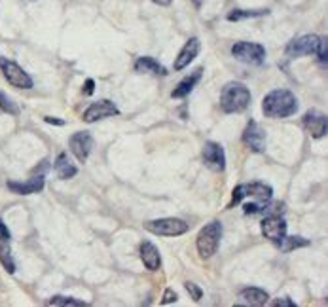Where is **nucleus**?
Instances as JSON below:
<instances>
[{
  "instance_id": "nucleus-10",
  "label": "nucleus",
  "mask_w": 328,
  "mask_h": 307,
  "mask_svg": "<svg viewBox=\"0 0 328 307\" xmlns=\"http://www.w3.org/2000/svg\"><path fill=\"white\" fill-rule=\"evenodd\" d=\"M120 114V108L116 107L114 103L110 99H101L97 103H93L84 110V122L87 123H95L99 120H105V118H112V116Z\"/></svg>"
},
{
  "instance_id": "nucleus-30",
  "label": "nucleus",
  "mask_w": 328,
  "mask_h": 307,
  "mask_svg": "<svg viewBox=\"0 0 328 307\" xmlns=\"http://www.w3.org/2000/svg\"><path fill=\"white\" fill-rule=\"evenodd\" d=\"M271 305L273 307H296V303H294L290 298H277V300L271 301Z\"/></svg>"
},
{
  "instance_id": "nucleus-14",
  "label": "nucleus",
  "mask_w": 328,
  "mask_h": 307,
  "mask_svg": "<svg viewBox=\"0 0 328 307\" xmlns=\"http://www.w3.org/2000/svg\"><path fill=\"white\" fill-rule=\"evenodd\" d=\"M69 146H71V152L74 154V157L84 163L93 150L91 133H89V131H78V133L71 135V139H69Z\"/></svg>"
},
{
  "instance_id": "nucleus-35",
  "label": "nucleus",
  "mask_w": 328,
  "mask_h": 307,
  "mask_svg": "<svg viewBox=\"0 0 328 307\" xmlns=\"http://www.w3.org/2000/svg\"><path fill=\"white\" fill-rule=\"evenodd\" d=\"M192 4L195 8H201V6H203V0H192Z\"/></svg>"
},
{
  "instance_id": "nucleus-9",
  "label": "nucleus",
  "mask_w": 328,
  "mask_h": 307,
  "mask_svg": "<svg viewBox=\"0 0 328 307\" xmlns=\"http://www.w3.org/2000/svg\"><path fill=\"white\" fill-rule=\"evenodd\" d=\"M260 229L262 235L277 247L286 235V222L281 215H266L264 220L260 222Z\"/></svg>"
},
{
  "instance_id": "nucleus-23",
  "label": "nucleus",
  "mask_w": 328,
  "mask_h": 307,
  "mask_svg": "<svg viewBox=\"0 0 328 307\" xmlns=\"http://www.w3.org/2000/svg\"><path fill=\"white\" fill-rule=\"evenodd\" d=\"M270 10L266 8H260V10H232L228 14V21H243V19H250V17H262V15H268Z\"/></svg>"
},
{
  "instance_id": "nucleus-3",
  "label": "nucleus",
  "mask_w": 328,
  "mask_h": 307,
  "mask_svg": "<svg viewBox=\"0 0 328 307\" xmlns=\"http://www.w3.org/2000/svg\"><path fill=\"white\" fill-rule=\"evenodd\" d=\"M252 100L250 89L241 82H229L220 91V110L226 114H236L247 110Z\"/></svg>"
},
{
  "instance_id": "nucleus-2",
  "label": "nucleus",
  "mask_w": 328,
  "mask_h": 307,
  "mask_svg": "<svg viewBox=\"0 0 328 307\" xmlns=\"http://www.w3.org/2000/svg\"><path fill=\"white\" fill-rule=\"evenodd\" d=\"M262 110L268 118H288V116L296 114L298 99L288 89H273L264 97Z\"/></svg>"
},
{
  "instance_id": "nucleus-33",
  "label": "nucleus",
  "mask_w": 328,
  "mask_h": 307,
  "mask_svg": "<svg viewBox=\"0 0 328 307\" xmlns=\"http://www.w3.org/2000/svg\"><path fill=\"white\" fill-rule=\"evenodd\" d=\"M44 122L51 123V125H64L63 120H59V118H50V116H46V118H44Z\"/></svg>"
},
{
  "instance_id": "nucleus-15",
  "label": "nucleus",
  "mask_w": 328,
  "mask_h": 307,
  "mask_svg": "<svg viewBox=\"0 0 328 307\" xmlns=\"http://www.w3.org/2000/svg\"><path fill=\"white\" fill-rule=\"evenodd\" d=\"M6 186H8V190H10V192L17 193V195H30V193L42 192L44 186H46V177H44V173H38V175L30 177V179L25 180V182L8 180Z\"/></svg>"
},
{
  "instance_id": "nucleus-22",
  "label": "nucleus",
  "mask_w": 328,
  "mask_h": 307,
  "mask_svg": "<svg viewBox=\"0 0 328 307\" xmlns=\"http://www.w3.org/2000/svg\"><path fill=\"white\" fill-rule=\"evenodd\" d=\"M311 241L306 239V237L302 235H285V239L277 245L279 250H283V252H292L296 249H304V247H309Z\"/></svg>"
},
{
  "instance_id": "nucleus-6",
  "label": "nucleus",
  "mask_w": 328,
  "mask_h": 307,
  "mask_svg": "<svg viewBox=\"0 0 328 307\" xmlns=\"http://www.w3.org/2000/svg\"><path fill=\"white\" fill-rule=\"evenodd\" d=\"M0 71H2V76L8 80L10 86L17 87V89H32L35 87V82H32L29 72L23 71L21 66L12 59L0 57Z\"/></svg>"
},
{
  "instance_id": "nucleus-11",
  "label": "nucleus",
  "mask_w": 328,
  "mask_h": 307,
  "mask_svg": "<svg viewBox=\"0 0 328 307\" xmlns=\"http://www.w3.org/2000/svg\"><path fill=\"white\" fill-rule=\"evenodd\" d=\"M241 141L245 146H249L250 150L256 152V154L266 152V131L260 127V123L256 120H250L247 123V127L241 135Z\"/></svg>"
},
{
  "instance_id": "nucleus-26",
  "label": "nucleus",
  "mask_w": 328,
  "mask_h": 307,
  "mask_svg": "<svg viewBox=\"0 0 328 307\" xmlns=\"http://www.w3.org/2000/svg\"><path fill=\"white\" fill-rule=\"evenodd\" d=\"M50 305H59V307H67V305H72V307H86L87 303L82 300H76L72 296H53L50 301Z\"/></svg>"
},
{
  "instance_id": "nucleus-31",
  "label": "nucleus",
  "mask_w": 328,
  "mask_h": 307,
  "mask_svg": "<svg viewBox=\"0 0 328 307\" xmlns=\"http://www.w3.org/2000/svg\"><path fill=\"white\" fill-rule=\"evenodd\" d=\"M0 239H2V241H10V239H12V231L8 229V226L4 224L2 218H0Z\"/></svg>"
},
{
  "instance_id": "nucleus-29",
  "label": "nucleus",
  "mask_w": 328,
  "mask_h": 307,
  "mask_svg": "<svg viewBox=\"0 0 328 307\" xmlns=\"http://www.w3.org/2000/svg\"><path fill=\"white\" fill-rule=\"evenodd\" d=\"M177 300H179V296H177V292L173 290V288H167L163 292V300H161V305H169V303H177Z\"/></svg>"
},
{
  "instance_id": "nucleus-27",
  "label": "nucleus",
  "mask_w": 328,
  "mask_h": 307,
  "mask_svg": "<svg viewBox=\"0 0 328 307\" xmlns=\"http://www.w3.org/2000/svg\"><path fill=\"white\" fill-rule=\"evenodd\" d=\"M315 55H317V59H319V63L321 64L328 63V38L326 36H319V44H317Z\"/></svg>"
},
{
  "instance_id": "nucleus-13",
  "label": "nucleus",
  "mask_w": 328,
  "mask_h": 307,
  "mask_svg": "<svg viewBox=\"0 0 328 307\" xmlns=\"http://www.w3.org/2000/svg\"><path fill=\"white\" fill-rule=\"evenodd\" d=\"M302 125L313 139H322V137H326L328 131V118L326 114H322L321 110L313 108V110L306 112L304 120H302Z\"/></svg>"
},
{
  "instance_id": "nucleus-36",
  "label": "nucleus",
  "mask_w": 328,
  "mask_h": 307,
  "mask_svg": "<svg viewBox=\"0 0 328 307\" xmlns=\"http://www.w3.org/2000/svg\"><path fill=\"white\" fill-rule=\"evenodd\" d=\"M29 2H35V0H29Z\"/></svg>"
},
{
  "instance_id": "nucleus-7",
  "label": "nucleus",
  "mask_w": 328,
  "mask_h": 307,
  "mask_svg": "<svg viewBox=\"0 0 328 307\" xmlns=\"http://www.w3.org/2000/svg\"><path fill=\"white\" fill-rule=\"evenodd\" d=\"M232 55L245 64H262L266 61V48L256 42H236L232 46Z\"/></svg>"
},
{
  "instance_id": "nucleus-18",
  "label": "nucleus",
  "mask_w": 328,
  "mask_h": 307,
  "mask_svg": "<svg viewBox=\"0 0 328 307\" xmlns=\"http://www.w3.org/2000/svg\"><path fill=\"white\" fill-rule=\"evenodd\" d=\"M201 76H203V69L200 66V69H195L190 76H186L179 86L173 89L171 97L173 99H184V97H188V95L193 91V87L198 86V82L201 80Z\"/></svg>"
},
{
  "instance_id": "nucleus-5",
  "label": "nucleus",
  "mask_w": 328,
  "mask_h": 307,
  "mask_svg": "<svg viewBox=\"0 0 328 307\" xmlns=\"http://www.w3.org/2000/svg\"><path fill=\"white\" fill-rule=\"evenodd\" d=\"M144 229L154 233V235L179 237L184 235L190 229V226H188V222L180 220V218H156V220L144 222Z\"/></svg>"
},
{
  "instance_id": "nucleus-4",
  "label": "nucleus",
  "mask_w": 328,
  "mask_h": 307,
  "mask_svg": "<svg viewBox=\"0 0 328 307\" xmlns=\"http://www.w3.org/2000/svg\"><path fill=\"white\" fill-rule=\"evenodd\" d=\"M222 233H224V228H222V222L218 220L209 222L205 228H201V231L198 233L195 247L203 260L214 256V252L218 250V245H220Z\"/></svg>"
},
{
  "instance_id": "nucleus-12",
  "label": "nucleus",
  "mask_w": 328,
  "mask_h": 307,
  "mask_svg": "<svg viewBox=\"0 0 328 307\" xmlns=\"http://www.w3.org/2000/svg\"><path fill=\"white\" fill-rule=\"evenodd\" d=\"M203 163L214 173H222L226 169V152L220 144L213 141L203 144Z\"/></svg>"
},
{
  "instance_id": "nucleus-28",
  "label": "nucleus",
  "mask_w": 328,
  "mask_h": 307,
  "mask_svg": "<svg viewBox=\"0 0 328 307\" xmlns=\"http://www.w3.org/2000/svg\"><path fill=\"white\" fill-rule=\"evenodd\" d=\"M184 288L188 290V294H190V298H192L193 301H200L201 298H203V290H201V288L195 285V283H192V281H186Z\"/></svg>"
},
{
  "instance_id": "nucleus-32",
  "label": "nucleus",
  "mask_w": 328,
  "mask_h": 307,
  "mask_svg": "<svg viewBox=\"0 0 328 307\" xmlns=\"http://www.w3.org/2000/svg\"><path fill=\"white\" fill-rule=\"evenodd\" d=\"M93 91H95V80L87 78L86 86H84V95H93Z\"/></svg>"
},
{
  "instance_id": "nucleus-8",
  "label": "nucleus",
  "mask_w": 328,
  "mask_h": 307,
  "mask_svg": "<svg viewBox=\"0 0 328 307\" xmlns=\"http://www.w3.org/2000/svg\"><path fill=\"white\" fill-rule=\"evenodd\" d=\"M317 44H319V36L317 35L298 36V38H294V40H290V42L286 44L285 53H286V57H290V59L315 55Z\"/></svg>"
},
{
  "instance_id": "nucleus-17",
  "label": "nucleus",
  "mask_w": 328,
  "mask_h": 307,
  "mask_svg": "<svg viewBox=\"0 0 328 307\" xmlns=\"http://www.w3.org/2000/svg\"><path fill=\"white\" fill-rule=\"evenodd\" d=\"M141 260H143L144 267L148 271H157L159 265H161V256H159V250L154 243L150 241H143L141 243Z\"/></svg>"
},
{
  "instance_id": "nucleus-16",
  "label": "nucleus",
  "mask_w": 328,
  "mask_h": 307,
  "mask_svg": "<svg viewBox=\"0 0 328 307\" xmlns=\"http://www.w3.org/2000/svg\"><path fill=\"white\" fill-rule=\"evenodd\" d=\"M200 50H201L200 38H195V36L190 38V40L182 46L180 53L177 55V59H175L173 69H175V71H182V69H186V66H190V63L200 55Z\"/></svg>"
},
{
  "instance_id": "nucleus-24",
  "label": "nucleus",
  "mask_w": 328,
  "mask_h": 307,
  "mask_svg": "<svg viewBox=\"0 0 328 307\" xmlns=\"http://www.w3.org/2000/svg\"><path fill=\"white\" fill-rule=\"evenodd\" d=\"M0 264L8 273H15V260L12 256L10 241H2V239H0Z\"/></svg>"
},
{
  "instance_id": "nucleus-34",
  "label": "nucleus",
  "mask_w": 328,
  "mask_h": 307,
  "mask_svg": "<svg viewBox=\"0 0 328 307\" xmlns=\"http://www.w3.org/2000/svg\"><path fill=\"white\" fill-rule=\"evenodd\" d=\"M154 4H157V6H171L173 0H152Z\"/></svg>"
},
{
  "instance_id": "nucleus-20",
  "label": "nucleus",
  "mask_w": 328,
  "mask_h": 307,
  "mask_svg": "<svg viewBox=\"0 0 328 307\" xmlns=\"http://www.w3.org/2000/svg\"><path fill=\"white\" fill-rule=\"evenodd\" d=\"M53 171L57 173V177L61 180H69L72 177H76V173H78V167L72 163L71 157L67 156L64 152H61L55 159V163H53Z\"/></svg>"
},
{
  "instance_id": "nucleus-25",
  "label": "nucleus",
  "mask_w": 328,
  "mask_h": 307,
  "mask_svg": "<svg viewBox=\"0 0 328 307\" xmlns=\"http://www.w3.org/2000/svg\"><path fill=\"white\" fill-rule=\"evenodd\" d=\"M0 110L6 112L8 116H19V107L15 105V100L6 95L4 91H0Z\"/></svg>"
},
{
  "instance_id": "nucleus-21",
  "label": "nucleus",
  "mask_w": 328,
  "mask_h": 307,
  "mask_svg": "<svg viewBox=\"0 0 328 307\" xmlns=\"http://www.w3.org/2000/svg\"><path fill=\"white\" fill-rule=\"evenodd\" d=\"M137 72H146V74H154V76H167V69L161 63H157L154 57H139L135 61Z\"/></svg>"
},
{
  "instance_id": "nucleus-19",
  "label": "nucleus",
  "mask_w": 328,
  "mask_h": 307,
  "mask_svg": "<svg viewBox=\"0 0 328 307\" xmlns=\"http://www.w3.org/2000/svg\"><path fill=\"white\" fill-rule=\"evenodd\" d=\"M239 298L243 300V303H247V305H266L268 301H270V294L262 290V288H256V286H247V288H243L241 292H239Z\"/></svg>"
},
{
  "instance_id": "nucleus-1",
  "label": "nucleus",
  "mask_w": 328,
  "mask_h": 307,
  "mask_svg": "<svg viewBox=\"0 0 328 307\" xmlns=\"http://www.w3.org/2000/svg\"><path fill=\"white\" fill-rule=\"evenodd\" d=\"M271 197H273V188L270 184L258 182V180L256 182H245V184H237L234 188L228 209H234L243 203L245 215H260L271 203Z\"/></svg>"
}]
</instances>
